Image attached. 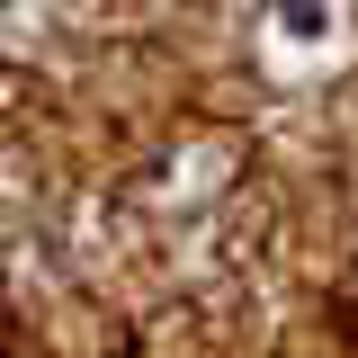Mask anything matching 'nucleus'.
<instances>
[{"label":"nucleus","instance_id":"1","mask_svg":"<svg viewBox=\"0 0 358 358\" xmlns=\"http://www.w3.org/2000/svg\"><path fill=\"white\" fill-rule=\"evenodd\" d=\"M358 358V0H0V331L27 358Z\"/></svg>","mask_w":358,"mask_h":358}]
</instances>
